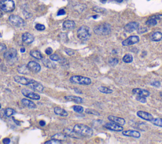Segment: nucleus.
Segmentation results:
<instances>
[{
  "label": "nucleus",
  "instance_id": "1",
  "mask_svg": "<svg viewBox=\"0 0 162 144\" xmlns=\"http://www.w3.org/2000/svg\"><path fill=\"white\" fill-rule=\"evenodd\" d=\"M73 130L78 135L83 137H91L93 134V130L88 126L83 124H77L75 125Z\"/></svg>",
  "mask_w": 162,
  "mask_h": 144
},
{
  "label": "nucleus",
  "instance_id": "2",
  "mask_svg": "<svg viewBox=\"0 0 162 144\" xmlns=\"http://www.w3.org/2000/svg\"><path fill=\"white\" fill-rule=\"evenodd\" d=\"M112 31L111 25L109 24H101L98 25L94 28V32L98 35L106 36L109 35Z\"/></svg>",
  "mask_w": 162,
  "mask_h": 144
},
{
  "label": "nucleus",
  "instance_id": "3",
  "mask_svg": "<svg viewBox=\"0 0 162 144\" xmlns=\"http://www.w3.org/2000/svg\"><path fill=\"white\" fill-rule=\"evenodd\" d=\"M70 81L73 84L81 85H89L91 83V80L87 77L82 76H73L70 78Z\"/></svg>",
  "mask_w": 162,
  "mask_h": 144
},
{
  "label": "nucleus",
  "instance_id": "4",
  "mask_svg": "<svg viewBox=\"0 0 162 144\" xmlns=\"http://www.w3.org/2000/svg\"><path fill=\"white\" fill-rule=\"evenodd\" d=\"M77 37L83 41L88 40L91 37L90 29L87 26L83 25L77 31Z\"/></svg>",
  "mask_w": 162,
  "mask_h": 144
},
{
  "label": "nucleus",
  "instance_id": "5",
  "mask_svg": "<svg viewBox=\"0 0 162 144\" xmlns=\"http://www.w3.org/2000/svg\"><path fill=\"white\" fill-rule=\"evenodd\" d=\"M15 7L13 0H2L0 1V9L5 12H11Z\"/></svg>",
  "mask_w": 162,
  "mask_h": 144
},
{
  "label": "nucleus",
  "instance_id": "6",
  "mask_svg": "<svg viewBox=\"0 0 162 144\" xmlns=\"http://www.w3.org/2000/svg\"><path fill=\"white\" fill-rule=\"evenodd\" d=\"M9 21L15 27H22L24 25V21L19 16L12 15L9 17Z\"/></svg>",
  "mask_w": 162,
  "mask_h": 144
},
{
  "label": "nucleus",
  "instance_id": "7",
  "mask_svg": "<svg viewBox=\"0 0 162 144\" xmlns=\"http://www.w3.org/2000/svg\"><path fill=\"white\" fill-rule=\"evenodd\" d=\"M14 81L18 83L21 84L22 85H25V86H28L31 83L35 81V80L34 79H31L29 78H27L25 77L19 76H14Z\"/></svg>",
  "mask_w": 162,
  "mask_h": 144
},
{
  "label": "nucleus",
  "instance_id": "8",
  "mask_svg": "<svg viewBox=\"0 0 162 144\" xmlns=\"http://www.w3.org/2000/svg\"><path fill=\"white\" fill-rule=\"evenodd\" d=\"M105 127L108 130H110L111 131H114L120 132L123 130V128L122 127V126L116 124V123H115L113 122L106 123L105 125Z\"/></svg>",
  "mask_w": 162,
  "mask_h": 144
},
{
  "label": "nucleus",
  "instance_id": "9",
  "mask_svg": "<svg viewBox=\"0 0 162 144\" xmlns=\"http://www.w3.org/2000/svg\"><path fill=\"white\" fill-rule=\"evenodd\" d=\"M139 41V38L138 36H131L124 41H122V44L123 46H131L132 44L138 43Z\"/></svg>",
  "mask_w": 162,
  "mask_h": 144
},
{
  "label": "nucleus",
  "instance_id": "10",
  "mask_svg": "<svg viewBox=\"0 0 162 144\" xmlns=\"http://www.w3.org/2000/svg\"><path fill=\"white\" fill-rule=\"evenodd\" d=\"M17 55V51L15 48H10L5 51L4 53V58L6 60H12Z\"/></svg>",
  "mask_w": 162,
  "mask_h": 144
},
{
  "label": "nucleus",
  "instance_id": "11",
  "mask_svg": "<svg viewBox=\"0 0 162 144\" xmlns=\"http://www.w3.org/2000/svg\"><path fill=\"white\" fill-rule=\"evenodd\" d=\"M21 92L23 94V95L31 99H32V100H38L40 99V96L38 94L35 93L33 92H31L30 90H28V89H22Z\"/></svg>",
  "mask_w": 162,
  "mask_h": 144
},
{
  "label": "nucleus",
  "instance_id": "12",
  "mask_svg": "<svg viewBox=\"0 0 162 144\" xmlns=\"http://www.w3.org/2000/svg\"><path fill=\"white\" fill-rule=\"evenodd\" d=\"M137 116L139 117V118L142 119H145L146 121H151V120L153 119V116H152V114L147 112H145V111H139L137 112Z\"/></svg>",
  "mask_w": 162,
  "mask_h": 144
},
{
  "label": "nucleus",
  "instance_id": "13",
  "mask_svg": "<svg viewBox=\"0 0 162 144\" xmlns=\"http://www.w3.org/2000/svg\"><path fill=\"white\" fill-rule=\"evenodd\" d=\"M28 66L29 69V70L33 73H38L41 70V66L38 64V62L35 61H31L28 63Z\"/></svg>",
  "mask_w": 162,
  "mask_h": 144
},
{
  "label": "nucleus",
  "instance_id": "14",
  "mask_svg": "<svg viewBox=\"0 0 162 144\" xmlns=\"http://www.w3.org/2000/svg\"><path fill=\"white\" fill-rule=\"evenodd\" d=\"M138 28H139V24L136 22H132L126 24L124 28V29L126 32H132L134 31L137 30Z\"/></svg>",
  "mask_w": 162,
  "mask_h": 144
},
{
  "label": "nucleus",
  "instance_id": "15",
  "mask_svg": "<svg viewBox=\"0 0 162 144\" xmlns=\"http://www.w3.org/2000/svg\"><path fill=\"white\" fill-rule=\"evenodd\" d=\"M28 86L31 89H32V90L35 92H38L39 93H42L44 90V87L42 86V85L39 83L37 82L36 81H35L34 82L31 83Z\"/></svg>",
  "mask_w": 162,
  "mask_h": 144
},
{
  "label": "nucleus",
  "instance_id": "16",
  "mask_svg": "<svg viewBox=\"0 0 162 144\" xmlns=\"http://www.w3.org/2000/svg\"><path fill=\"white\" fill-rule=\"evenodd\" d=\"M123 135L126 136V137H133L135 138H139L141 137V134L139 131H136V130H126L122 131Z\"/></svg>",
  "mask_w": 162,
  "mask_h": 144
},
{
  "label": "nucleus",
  "instance_id": "17",
  "mask_svg": "<svg viewBox=\"0 0 162 144\" xmlns=\"http://www.w3.org/2000/svg\"><path fill=\"white\" fill-rule=\"evenodd\" d=\"M132 93L134 95H140L145 97H148L150 95V93L146 90V89H144L141 88H134L132 89Z\"/></svg>",
  "mask_w": 162,
  "mask_h": 144
},
{
  "label": "nucleus",
  "instance_id": "18",
  "mask_svg": "<svg viewBox=\"0 0 162 144\" xmlns=\"http://www.w3.org/2000/svg\"><path fill=\"white\" fill-rule=\"evenodd\" d=\"M75 28V23L73 21L67 20L63 24V29L65 31H71Z\"/></svg>",
  "mask_w": 162,
  "mask_h": 144
},
{
  "label": "nucleus",
  "instance_id": "19",
  "mask_svg": "<svg viewBox=\"0 0 162 144\" xmlns=\"http://www.w3.org/2000/svg\"><path fill=\"white\" fill-rule=\"evenodd\" d=\"M108 119L111 122H113L115 123H116L118 124H120L121 126H123L125 124V121L124 119L122 118H119V117H116L115 116H109L108 117Z\"/></svg>",
  "mask_w": 162,
  "mask_h": 144
},
{
  "label": "nucleus",
  "instance_id": "20",
  "mask_svg": "<svg viewBox=\"0 0 162 144\" xmlns=\"http://www.w3.org/2000/svg\"><path fill=\"white\" fill-rule=\"evenodd\" d=\"M22 38V41L26 44H31L34 40V38L33 36L29 32H25L23 34Z\"/></svg>",
  "mask_w": 162,
  "mask_h": 144
},
{
  "label": "nucleus",
  "instance_id": "21",
  "mask_svg": "<svg viewBox=\"0 0 162 144\" xmlns=\"http://www.w3.org/2000/svg\"><path fill=\"white\" fill-rule=\"evenodd\" d=\"M65 99L68 101H72L74 102L77 104H82L84 100L82 98H80L79 97H76V96H73V95H69V96H66L65 97Z\"/></svg>",
  "mask_w": 162,
  "mask_h": 144
},
{
  "label": "nucleus",
  "instance_id": "22",
  "mask_svg": "<svg viewBox=\"0 0 162 144\" xmlns=\"http://www.w3.org/2000/svg\"><path fill=\"white\" fill-rule=\"evenodd\" d=\"M22 103L23 104V105L26 107H28L29 109H35V107H36V105L35 104L32 102L31 100H28V99H25L24 98L22 100Z\"/></svg>",
  "mask_w": 162,
  "mask_h": 144
},
{
  "label": "nucleus",
  "instance_id": "23",
  "mask_svg": "<svg viewBox=\"0 0 162 144\" xmlns=\"http://www.w3.org/2000/svg\"><path fill=\"white\" fill-rule=\"evenodd\" d=\"M53 139H55V140H59L60 142H64V141H66L67 139V136L64 133H57V134H55L53 136H52L51 137Z\"/></svg>",
  "mask_w": 162,
  "mask_h": 144
},
{
  "label": "nucleus",
  "instance_id": "24",
  "mask_svg": "<svg viewBox=\"0 0 162 144\" xmlns=\"http://www.w3.org/2000/svg\"><path fill=\"white\" fill-rule=\"evenodd\" d=\"M54 112H55L56 114L62 117H67L68 115V113L65 109H61V108L58 107H55V109H54Z\"/></svg>",
  "mask_w": 162,
  "mask_h": 144
},
{
  "label": "nucleus",
  "instance_id": "25",
  "mask_svg": "<svg viewBox=\"0 0 162 144\" xmlns=\"http://www.w3.org/2000/svg\"><path fill=\"white\" fill-rule=\"evenodd\" d=\"M17 70L20 74H28L29 73V69L28 65H20L17 68Z\"/></svg>",
  "mask_w": 162,
  "mask_h": 144
},
{
  "label": "nucleus",
  "instance_id": "26",
  "mask_svg": "<svg viewBox=\"0 0 162 144\" xmlns=\"http://www.w3.org/2000/svg\"><path fill=\"white\" fill-rule=\"evenodd\" d=\"M162 39V33L160 32H155L151 36V40L153 41H160Z\"/></svg>",
  "mask_w": 162,
  "mask_h": 144
},
{
  "label": "nucleus",
  "instance_id": "27",
  "mask_svg": "<svg viewBox=\"0 0 162 144\" xmlns=\"http://www.w3.org/2000/svg\"><path fill=\"white\" fill-rule=\"evenodd\" d=\"M30 55L32 57L36 59H38V60H41V59H43V57L41 53L39 51H38V50H32V51H31Z\"/></svg>",
  "mask_w": 162,
  "mask_h": 144
},
{
  "label": "nucleus",
  "instance_id": "28",
  "mask_svg": "<svg viewBox=\"0 0 162 144\" xmlns=\"http://www.w3.org/2000/svg\"><path fill=\"white\" fill-rule=\"evenodd\" d=\"M98 90L103 93H106V94H110V93H112L113 92L112 89L107 88V87H105V86H101L99 87Z\"/></svg>",
  "mask_w": 162,
  "mask_h": 144
},
{
  "label": "nucleus",
  "instance_id": "29",
  "mask_svg": "<svg viewBox=\"0 0 162 144\" xmlns=\"http://www.w3.org/2000/svg\"><path fill=\"white\" fill-rule=\"evenodd\" d=\"M64 133L67 137H74V138H77L75 136L78 135L74 130L72 131L68 128L64 130Z\"/></svg>",
  "mask_w": 162,
  "mask_h": 144
},
{
  "label": "nucleus",
  "instance_id": "30",
  "mask_svg": "<svg viewBox=\"0 0 162 144\" xmlns=\"http://www.w3.org/2000/svg\"><path fill=\"white\" fill-rule=\"evenodd\" d=\"M122 61L125 63H131L133 61V57L131 55V54H126L122 58Z\"/></svg>",
  "mask_w": 162,
  "mask_h": 144
},
{
  "label": "nucleus",
  "instance_id": "31",
  "mask_svg": "<svg viewBox=\"0 0 162 144\" xmlns=\"http://www.w3.org/2000/svg\"><path fill=\"white\" fill-rule=\"evenodd\" d=\"M42 63L44 64V66L48 67V68H55V64H54V63L51 62L48 59H46V60H43Z\"/></svg>",
  "mask_w": 162,
  "mask_h": 144
},
{
  "label": "nucleus",
  "instance_id": "32",
  "mask_svg": "<svg viewBox=\"0 0 162 144\" xmlns=\"http://www.w3.org/2000/svg\"><path fill=\"white\" fill-rule=\"evenodd\" d=\"M153 124L159 127H162V119L161 118H153L151 121Z\"/></svg>",
  "mask_w": 162,
  "mask_h": 144
},
{
  "label": "nucleus",
  "instance_id": "33",
  "mask_svg": "<svg viewBox=\"0 0 162 144\" xmlns=\"http://www.w3.org/2000/svg\"><path fill=\"white\" fill-rule=\"evenodd\" d=\"M146 24L149 26H155L157 24V20H156L155 19H153V18H151L150 17L149 19H148Z\"/></svg>",
  "mask_w": 162,
  "mask_h": 144
},
{
  "label": "nucleus",
  "instance_id": "34",
  "mask_svg": "<svg viewBox=\"0 0 162 144\" xmlns=\"http://www.w3.org/2000/svg\"><path fill=\"white\" fill-rule=\"evenodd\" d=\"M15 113V111L13 109H11V108H7V109L5 111V116L7 117H10L13 116Z\"/></svg>",
  "mask_w": 162,
  "mask_h": 144
},
{
  "label": "nucleus",
  "instance_id": "35",
  "mask_svg": "<svg viewBox=\"0 0 162 144\" xmlns=\"http://www.w3.org/2000/svg\"><path fill=\"white\" fill-rule=\"evenodd\" d=\"M50 59L53 61H61L62 60V59L56 53L52 54L51 55H50Z\"/></svg>",
  "mask_w": 162,
  "mask_h": 144
},
{
  "label": "nucleus",
  "instance_id": "36",
  "mask_svg": "<svg viewBox=\"0 0 162 144\" xmlns=\"http://www.w3.org/2000/svg\"><path fill=\"white\" fill-rule=\"evenodd\" d=\"M73 109L75 112L78 113H82L84 111V108L80 105H75L73 107Z\"/></svg>",
  "mask_w": 162,
  "mask_h": 144
},
{
  "label": "nucleus",
  "instance_id": "37",
  "mask_svg": "<svg viewBox=\"0 0 162 144\" xmlns=\"http://www.w3.org/2000/svg\"><path fill=\"white\" fill-rule=\"evenodd\" d=\"M93 10L96 12H98V13H103L106 12V10L105 8H100V7H94L93 8Z\"/></svg>",
  "mask_w": 162,
  "mask_h": 144
},
{
  "label": "nucleus",
  "instance_id": "38",
  "mask_svg": "<svg viewBox=\"0 0 162 144\" xmlns=\"http://www.w3.org/2000/svg\"><path fill=\"white\" fill-rule=\"evenodd\" d=\"M136 100L141 103H146L147 100H146V98L145 97H142V96H140V95H137L136 98Z\"/></svg>",
  "mask_w": 162,
  "mask_h": 144
},
{
  "label": "nucleus",
  "instance_id": "39",
  "mask_svg": "<svg viewBox=\"0 0 162 144\" xmlns=\"http://www.w3.org/2000/svg\"><path fill=\"white\" fill-rule=\"evenodd\" d=\"M86 113L89 114H93V115H96V116H100V113L97 112L96 111L93 110V109H87L86 110Z\"/></svg>",
  "mask_w": 162,
  "mask_h": 144
},
{
  "label": "nucleus",
  "instance_id": "40",
  "mask_svg": "<svg viewBox=\"0 0 162 144\" xmlns=\"http://www.w3.org/2000/svg\"><path fill=\"white\" fill-rule=\"evenodd\" d=\"M45 144H60V143H62L61 142L59 141V140H55V139H53L51 140H48L47 142H46L44 143Z\"/></svg>",
  "mask_w": 162,
  "mask_h": 144
},
{
  "label": "nucleus",
  "instance_id": "41",
  "mask_svg": "<svg viewBox=\"0 0 162 144\" xmlns=\"http://www.w3.org/2000/svg\"><path fill=\"white\" fill-rule=\"evenodd\" d=\"M35 28L38 31H44L45 29V26L42 24H38L35 25Z\"/></svg>",
  "mask_w": 162,
  "mask_h": 144
},
{
  "label": "nucleus",
  "instance_id": "42",
  "mask_svg": "<svg viewBox=\"0 0 162 144\" xmlns=\"http://www.w3.org/2000/svg\"><path fill=\"white\" fill-rule=\"evenodd\" d=\"M109 63L112 66H116L119 63V60L117 59H112L109 61Z\"/></svg>",
  "mask_w": 162,
  "mask_h": 144
},
{
  "label": "nucleus",
  "instance_id": "43",
  "mask_svg": "<svg viewBox=\"0 0 162 144\" xmlns=\"http://www.w3.org/2000/svg\"><path fill=\"white\" fill-rule=\"evenodd\" d=\"M137 31L139 34H143L148 31V29L146 28H138Z\"/></svg>",
  "mask_w": 162,
  "mask_h": 144
},
{
  "label": "nucleus",
  "instance_id": "44",
  "mask_svg": "<svg viewBox=\"0 0 162 144\" xmlns=\"http://www.w3.org/2000/svg\"><path fill=\"white\" fill-rule=\"evenodd\" d=\"M6 50V46L5 44L0 43V53H2Z\"/></svg>",
  "mask_w": 162,
  "mask_h": 144
},
{
  "label": "nucleus",
  "instance_id": "45",
  "mask_svg": "<svg viewBox=\"0 0 162 144\" xmlns=\"http://www.w3.org/2000/svg\"><path fill=\"white\" fill-rule=\"evenodd\" d=\"M151 85L152 86H155V87H159L160 86V82L158 81H153Z\"/></svg>",
  "mask_w": 162,
  "mask_h": 144
},
{
  "label": "nucleus",
  "instance_id": "46",
  "mask_svg": "<svg viewBox=\"0 0 162 144\" xmlns=\"http://www.w3.org/2000/svg\"><path fill=\"white\" fill-rule=\"evenodd\" d=\"M65 51V52H66V53L67 54V55H68L70 56L73 55L74 54V51L73 50H72L71 49H66Z\"/></svg>",
  "mask_w": 162,
  "mask_h": 144
},
{
  "label": "nucleus",
  "instance_id": "47",
  "mask_svg": "<svg viewBox=\"0 0 162 144\" xmlns=\"http://www.w3.org/2000/svg\"><path fill=\"white\" fill-rule=\"evenodd\" d=\"M151 18H153V19H155L156 20H160L162 19V15H153L151 17Z\"/></svg>",
  "mask_w": 162,
  "mask_h": 144
},
{
  "label": "nucleus",
  "instance_id": "48",
  "mask_svg": "<svg viewBox=\"0 0 162 144\" xmlns=\"http://www.w3.org/2000/svg\"><path fill=\"white\" fill-rule=\"evenodd\" d=\"M45 52H46L47 55H51L52 53H53V50L51 48H48L46 50V51H45Z\"/></svg>",
  "mask_w": 162,
  "mask_h": 144
},
{
  "label": "nucleus",
  "instance_id": "49",
  "mask_svg": "<svg viewBox=\"0 0 162 144\" xmlns=\"http://www.w3.org/2000/svg\"><path fill=\"white\" fill-rule=\"evenodd\" d=\"M65 11L64 10V9H61V10H60L58 12V15L60 16V15H65Z\"/></svg>",
  "mask_w": 162,
  "mask_h": 144
},
{
  "label": "nucleus",
  "instance_id": "50",
  "mask_svg": "<svg viewBox=\"0 0 162 144\" xmlns=\"http://www.w3.org/2000/svg\"><path fill=\"white\" fill-rule=\"evenodd\" d=\"M3 143L5 144H8L10 143V139L8 138H5L3 140Z\"/></svg>",
  "mask_w": 162,
  "mask_h": 144
},
{
  "label": "nucleus",
  "instance_id": "51",
  "mask_svg": "<svg viewBox=\"0 0 162 144\" xmlns=\"http://www.w3.org/2000/svg\"><path fill=\"white\" fill-rule=\"evenodd\" d=\"M39 124L40 126H41V127H44V126H45V124H46V122H45L44 121H40Z\"/></svg>",
  "mask_w": 162,
  "mask_h": 144
},
{
  "label": "nucleus",
  "instance_id": "52",
  "mask_svg": "<svg viewBox=\"0 0 162 144\" xmlns=\"http://www.w3.org/2000/svg\"><path fill=\"white\" fill-rule=\"evenodd\" d=\"M20 51H21L22 53H24V52L25 51V49L24 48H22L20 49Z\"/></svg>",
  "mask_w": 162,
  "mask_h": 144
},
{
  "label": "nucleus",
  "instance_id": "53",
  "mask_svg": "<svg viewBox=\"0 0 162 144\" xmlns=\"http://www.w3.org/2000/svg\"><path fill=\"white\" fill-rule=\"evenodd\" d=\"M116 1L118 3H121V2H122L123 0H116Z\"/></svg>",
  "mask_w": 162,
  "mask_h": 144
},
{
  "label": "nucleus",
  "instance_id": "54",
  "mask_svg": "<svg viewBox=\"0 0 162 144\" xmlns=\"http://www.w3.org/2000/svg\"><path fill=\"white\" fill-rule=\"evenodd\" d=\"M3 16V13L0 11V17H2Z\"/></svg>",
  "mask_w": 162,
  "mask_h": 144
},
{
  "label": "nucleus",
  "instance_id": "55",
  "mask_svg": "<svg viewBox=\"0 0 162 144\" xmlns=\"http://www.w3.org/2000/svg\"><path fill=\"white\" fill-rule=\"evenodd\" d=\"M98 17V15H95V16H93V18H94V19H96V18H97V17Z\"/></svg>",
  "mask_w": 162,
  "mask_h": 144
},
{
  "label": "nucleus",
  "instance_id": "56",
  "mask_svg": "<svg viewBox=\"0 0 162 144\" xmlns=\"http://www.w3.org/2000/svg\"><path fill=\"white\" fill-rule=\"evenodd\" d=\"M1 107H2V105H1V104H0V109H1Z\"/></svg>",
  "mask_w": 162,
  "mask_h": 144
},
{
  "label": "nucleus",
  "instance_id": "57",
  "mask_svg": "<svg viewBox=\"0 0 162 144\" xmlns=\"http://www.w3.org/2000/svg\"><path fill=\"white\" fill-rule=\"evenodd\" d=\"M103 1H104V2H105V1H106V0H103Z\"/></svg>",
  "mask_w": 162,
  "mask_h": 144
}]
</instances>
